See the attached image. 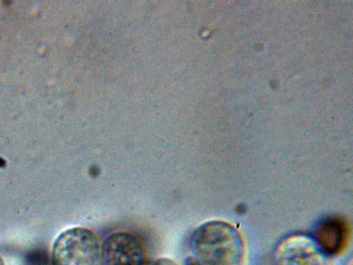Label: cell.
I'll return each mask as SVG.
<instances>
[{"label":"cell","instance_id":"obj_1","mask_svg":"<svg viewBox=\"0 0 353 265\" xmlns=\"http://www.w3.org/2000/svg\"><path fill=\"white\" fill-rule=\"evenodd\" d=\"M53 265H101V244L96 234L84 227L62 232L54 242Z\"/></svg>","mask_w":353,"mask_h":265},{"label":"cell","instance_id":"obj_2","mask_svg":"<svg viewBox=\"0 0 353 265\" xmlns=\"http://www.w3.org/2000/svg\"><path fill=\"white\" fill-rule=\"evenodd\" d=\"M145 262L144 246L131 233H113L101 245V265H137Z\"/></svg>","mask_w":353,"mask_h":265},{"label":"cell","instance_id":"obj_3","mask_svg":"<svg viewBox=\"0 0 353 265\" xmlns=\"http://www.w3.org/2000/svg\"><path fill=\"white\" fill-rule=\"evenodd\" d=\"M348 226L339 217H331L321 222L316 228L314 237L325 249L336 251L341 249L348 237Z\"/></svg>","mask_w":353,"mask_h":265},{"label":"cell","instance_id":"obj_4","mask_svg":"<svg viewBox=\"0 0 353 265\" xmlns=\"http://www.w3.org/2000/svg\"><path fill=\"white\" fill-rule=\"evenodd\" d=\"M138 265H157L155 264H150V263H148L147 262H145L141 264H138Z\"/></svg>","mask_w":353,"mask_h":265},{"label":"cell","instance_id":"obj_5","mask_svg":"<svg viewBox=\"0 0 353 265\" xmlns=\"http://www.w3.org/2000/svg\"><path fill=\"white\" fill-rule=\"evenodd\" d=\"M0 265H4V263L2 260V259L1 258V257H0Z\"/></svg>","mask_w":353,"mask_h":265}]
</instances>
